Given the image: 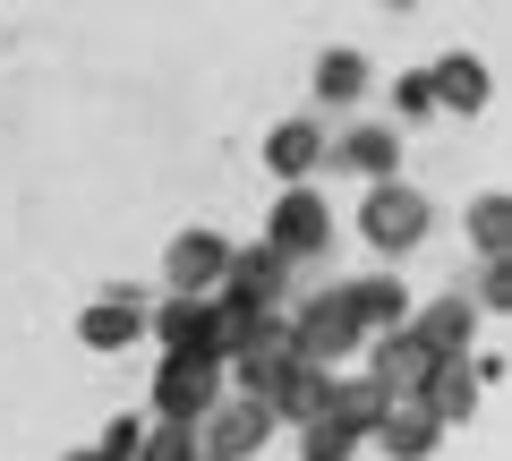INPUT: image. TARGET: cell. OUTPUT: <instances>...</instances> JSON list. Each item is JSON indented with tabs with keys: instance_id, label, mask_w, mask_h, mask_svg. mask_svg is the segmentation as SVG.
<instances>
[{
	"instance_id": "1",
	"label": "cell",
	"mask_w": 512,
	"mask_h": 461,
	"mask_svg": "<svg viewBox=\"0 0 512 461\" xmlns=\"http://www.w3.org/2000/svg\"><path fill=\"white\" fill-rule=\"evenodd\" d=\"M282 333H291V359H299V368H316V376H333L342 359L367 351V333L350 325V308H342V282L316 291V299H291V308H282Z\"/></svg>"
},
{
	"instance_id": "2",
	"label": "cell",
	"mask_w": 512,
	"mask_h": 461,
	"mask_svg": "<svg viewBox=\"0 0 512 461\" xmlns=\"http://www.w3.org/2000/svg\"><path fill=\"white\" fill-rule=\"evenodd\" d=\"M427 231H436V205H427L410 180H384V188L359 197V240L376 248V257H410Z\"/></svg>"
},
{
	"instance_id": "3",
	"label": "cell",
	"mask_w": 512,
	"mask_h": 461,
	"mask_svg": "<svg viewBox=\"0 0 512 461\" xmlns=\"http://www.w3.org/2000/svg\"><path fill=\"white\" fill-rule=\"evenodd\" d=\"M222 393L231 385H222V368L205 351H171L163 368H154V427H205Z\"/></svg>"
},
{
	"instance_id": "4",
	"label": "cell",
	"mask_w": 512,
	"mask_h": 461,
	"mask_svg": "<svg viewBox=\"0 0 512 461\" xmlns=\"http://www.w3.org/2000/svg\"><path fill=\"white\" fill-rule=\"evenodd\" d=\"M291 376H299V359H291V333H282V316H265V325H256L248 342L222 359V385H231L239 402H274Z\"/></svg>"
},
{
	"instance_id": "5",
	"label": "cell",
	"mask_w": 512,
	"mask_h": 461,
	"mask_svg": "<svg viewBox=\"0 0 512 461\" xmlns=\"http://www.w3.org/2000/svg\"><path fill=\"white\" fill-rule=\"evenodd\" d=\"M265 248H274L282 265H308L333 248V205L316 197V188H282L274 214H265Z\"/></svg>"
},
{
	"instance_id": "6",
	"label": "cell",
	"mask_w": 512,
	"mask_h": 461,
	"mask_svg": "<svg viewBox=\"0 0 512 461\" xmlns=\"http://www.w3.org/2000/svg\"><path fill=\"white\" fill-rule=\"evenodd\" d=\"M325 171H350V180H367V188L402 180V129H384V120H359V129L325 137Z\"/></svg>"
},
{
	"instance_id": "7",
	"label": "cell",
	"mask_w": 512,
	"mask_h": 461,
	"mask_svg": "<svg viewBox=\"0 0 512 461\" xmlns=\"http://www.w3.org/2000/svg\"><path fill=\"white\" fill-rule=\"evenodd\" d=\"M265 444H274V410H265V402H239V393H222L214 419L197 427V453H214V461H256Z\"/></svg>"
},
{
	"instance_id": "8",
	"label": "cell",
	"mask_w": 512,
	"mask_h": 461,
	"mask_svg": "<svg viewBox=\"0 0 512 461\" xmlns=\"http://www.w3.org/2000/svg\"><path fill=\"white\" fill-rule=\"evenodd\" d=\"M222 274H231V240H222V231H180V240L163 248V282H171V299H214Z\"/></svg>"
},
{
	"instance_id": "9",
	"label": "cell",
	"mask_w": 512,
	"mask_h": 461,
	"mask_svg": "<svg viewBox=\"0 0 512 461\" xmlns=\"http://www.w3.org/2000/svg\"><path fill=\"white\" fill-rule=\"evenodd\" d=\"M222 299H239V308H256V316H282V308H291V265H282L265 240H256V248H239V240H231V274H222Z\"/></svg>"
},
{
	"instance_id": "10",
	"label": "cell",
	"mask_w": 512,
	"mask_h": 461,
	"mask_svg": "<svg viewBox=\"0 0 512 461\" xmlns=\"http://www.w3.org/2000/svg\"><path fill=\"white\" fill-rule=\"evenodd\" d=\"M146 308L154 299L146 291H94L86 299V316H77V342H86V351H137V342H146Z\"/></svg>"
},
{
	"instance_id": "11",
	"label": "cell",
	"mask_w": 512,
	"mask_h": 461,
	"mask_svg": "<svg viewBox=\"0 0 512 461\" xmlns=\"http://www.w3.org/2000/svg\"><path fill=\"white\" fill-rule=\"evenodd\" d=\"M410 333H419V351L436 359H470V333H478V308L461 291H444V299H419V308H410Z\"/></svg>"
},
{
	"instance_id": "12",
	"label": "cell",
	"mask_w": 512,
	"mask_h": 461,
	"mask_svg": "<svg viewBox=\"0 0 512 461\" xmlns=\"http://www.w3.org/2000/svg\"><path fill=\"white\" fill-rule=\"evenodd\" d=\"M342 308H350V325L376 342V333H402L419 299L402 291V274H359V282H342Z\"/></svg>"
},
{
	"instance_id": "13",
	"label": "cell",
	"mask_w": 512,
	"mask_h": 461,
	"mask_svg": "<svg viewBox=\"0 0 512 461\" xmlns=\"http://www.w3.org/2000/svg\"><path fill=\"white\" fill-rule=\"evenodd\" d=\"M265 171H274L282 188H308L316 171H325V129H316V120H274V129H265Z\"/></svg>"
},
{
	"instance_id": "14",
	"label": "cell",
	"mask_w": 512,
	"mask_h": 461,
	"mask_svg": "<svg viewBox=\"0 0 512 461\" xmlns=\"http://www.w3.org/2000/svg\"><path fill=\"white\" fill-rule=\"evenodd\" d=\"M367 359H376V376H367V385L384 393V402H402V393H419L427 376H436V359L419 351V333H376V342H367Z\"/></svg>"
},
{
	"instance_id": "15",
	"label": "cell",
	"mask_w": 512,
	"mask_h": 461,
	"mask_svg": "<svg viewBox=\"0 0 512 461\" xmlns=\"http://www.w3.org/2000/svg\"><path fill=\"white\" fill-rule=\"evenodd\" d=\"M367 444H384L393 461H427V453L444 444V427L427 419L419 393H402V402H384V419H376V436H367Z\"/></svg>"
},
{
	"instance_id": "16",
	"label": "cell",
	"mask_w": 512,
	"mask_h": 461,
	"mask_svg": "<svg viewBox=\"0 0 512 461\" xmlns=\"http://www.w3.org/2000/svg\"><path fill=\"white\" fill-rule=\"evenodd\" d=\"M419 402H427V419H436V427H470L478 402H487V385L470 376V359H444V368L419 385Z\"/></svg>"
},
{
	"instance_id": "17",
	"label": "cell",
	"mask_w": 512,
	"mask_h": 461,
	"mask_svg": "<svg viewBox=\"0 0 512 461\" xmlns=\"http://www.w3.org/2000/svg\"><path fill=\"white\" fill-rule=\"evenodd\" d=\"M427 86H436V111H487L495 77H487V60H470V52H444L436 69H427Z\"/></svg>"
},
{
	"instance_id": "18",
	"label": "cell",
	"mask_w": 512,
	"mask_h": 461,
	"mask_svg": "<svg viewBox=\"0 0 512 461\" xmlns=\"http://www.w3.org/2000/svg\"><path fill=\"white\" fill-rule=\"evenodd\" d=\"M325 419L342 427V436H376V419H384V393L367 385V376H333V393H325Z\"/></svg>"
},
{
	"instance_id": "19",
	"label": "cell",
	"mask_w": 512,
	"mask_h": 461,
	"mask_svg": "<svg viewBox=\"0 0 512 461\" xmlns=\"http://www.w3.org/2000/svg\"><path fill=\"white\" fill-rule=\"evenodd\" d=\"M367 86H376V69H367V52H350V43H333V52L316 60V103H367Z\"/></svg>"
},
{
	"instance_id": "20",
	"label": "cell",
	"mask_w": 512,
	"mask_h": 461,
	"mask_svg": "<svg viewBox=\"0 0 512 461\" xmlns=\"http://www.w3.org/2000/svg\"><path fill=\"white\" fill-rule=\"evenodd\" d=\"M146 333L163 342V359H171V351H205V299H154V308H146Z\"/></svg>"
},
{
	"instance_id": "21",
	"label": "cell",
	"mask_w": 512,
	"mask_h": 461,
	"mask_svg": "<svg viewBox=\"0 0 512 461\" xmlns=\"http://www.w3.org/2000/svg\"><path fill=\"white\" fill-rule=\"evenodd\" d=\"M325 393H333V376L299 368V376H291V385H282L265 410H274V427H308V419H325Z\"/></svg>"
},
{
	"instance_id": "22",
	"label": "cell",
	"mask_w": 512,
	"mask_h": 461,
	"mask_svg": "<svg viewBox=\"0 0 512 461\" xmlns=\"http://www.w3.org/2000/svg\"><path fill=\"white\" fill-rule=\"evenodd\" d=\"M470 248H478V257H504V248H512V197H504V188L470 197Z\"/></svg>"
},
{
	"instance_id": "23",
	"label": "cell",
	"mask_w": 512,
	"mask_h": 461,
	"mask_svg": "<svg viewBox=\"0 0 512 461\" xmlns=\"http://www.w3.org/2000/svg\"><path fill=\"white\" fill-rule=\"evenodd\" d=\"M350 453H359V436H342L333 419H308V427H299V461H350Z\"/></svg>"
},
{
	"instance_id": "24",
	"label": "cell",
	"mask_w": 512,
	"mask_h": 461,
	"mask_svg": "<svg viewBox=\"0 0 512 461\" xmlns=\"http://www.w3.org/2000/svg\"><path fill=\"white\" fill-rule=\"evenodd\" d=\"M461 299H470L478 316H504V308H512V265L487 257V265H478V291H461Z\"/></svg>"
},
{
	"instance_id": "25",
	"label": "cell",
	"mask_w": 512,
	"mask_h": 461,
	"mask_svg": "<svg viewBox=\"0 0 512 461\" xmlns=\"http://www.w3.org/2000/svg\"><path fill=\"white\" fill-rule=\"evenodd\" d=\"M137 461H197V427H154V419H146Z\"/></svg>"
},
{
	"instance_id": "26",
	"label": "cell",
	"mask_w": 512,
	"mask_h": 461,
	"mask_svg": "<svg viewBox=\"0 0 512 461\" xmlns=\"http://www.w3.org/2000/svg\"><path fill=\"white\" fill-rule=\"evenodd\" d=\"M393 103H402V129H410V120H436V86H427V69H410L402 86H393Z\"/></svg>"
},
{
	"instance_id": "27",
	"label": "cell",
	"mask_w": 512,
	"mask_h": 461,
	"mask_svg": "<svg viewBox=\"0 0 512 461\" xmlns=\"http://www.w3.org/2000/svg\"><path fill=\"white\" fill-rule=\"evenodd\" d=\"M137 444H146V419H111L94 453H103V461H137Z\"/></svg>"
},
{
	"instance_id": "28",
	"label": "cell",
	"mask_w": 512,
	"mask_h": 461,
	"mask_svg": "<svg viewBox=\"0 0 512 461\" xmlns=\"http://www.w3.org/2000/svg\"><path fill=\"white\" fill-rule=\"evenodd\" d=\"M60 461H103V453H60Z\"/></svg>"
},
{
	"instance_id": "29",
	"label": "cell",
	"mask_w": 512,
	"mask_h": 461,
	"mask_svg": "<svg viewBox=\"0 0 512 461\" xmlns=\"http://www.w3.org/2000/svg\"><path fill=\"white\" fill-rule=\"evenodd\" d=\"M197 461H214V453H197Z\"/></svg>"
}]
</instances>
